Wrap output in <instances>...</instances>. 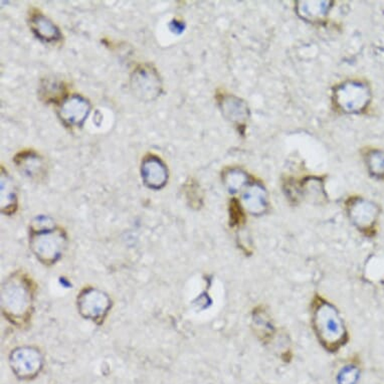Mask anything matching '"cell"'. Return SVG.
Returning <instances> with one entry per match:
<instances>
[{
    "instance_id": "13",
    "label": "cell",
    "mask_w": 384,
    "mask_h": 384,
    "mask_svg": "<svg viewBox=\"0 0 384 384\" xmlns=\"http://www.w3.org/2000/svg\"><path fill=\"white\" fill-rule=\"evenodd\" d=\"M242 201L247 212L253 217L265 215L269 208L268 193L260 183L249 184L242 195Z\"/></svg>"
},
{
    "instance_id": "18",
    "label": "cell",
    "mask_w": 384,
    "mask_h": 384,
    "mask_svg": "<svg viewBox=\"0 0 384 384\" xmlns=\"http://www.w3.org/2000/svg\"><path fill=\"white\" fill-rule=\"evenodd\" d=\"M301 194L311 203L322 204L327 201L324 184L318 177H308L301 186Z\"/></svg>"
},
{
    "instance_id": "10",
    "label": "cell",
    "mask_w": 384,
    "mask_h": 384,
    "mask_svg": "<svg viewBox=\"0 0 384 384\" xmlns=\"http://www.w3.org/2000/svg\"><path fill=\"white\" fill-rule=\"evenodd\" d=\"M141 174L146 185L152 190H161L168 181L167 166L154 154H147L143 158Z\"/></svg>"
},
{
    "instance_id": "20",
    "label": "cell",
    "mask_w": 384,
    "mask_h": 384,
    "mask_svg": "<svg viewBox=\"0 0 384 384\" xmlns=\"http://www.w3.org/2000/svg\"><path fill=\"white\" fill-rule=\"evenodd\" d=\"M222 183L228 192L237 193L249 185V175L240 168H228L222 172Z\"/></svg>"
},
{
    "instance_id": "21",
    "label": "cell",
    "mask_w": 384,
    "mask_h": 384,
    "mask_svg": "<svg viewBox=\"0 0 384 384\" xmlns=\"http://www.w3.org/2000/svg\"><path fill=\"white\" fill-rule=\"evenodd\" d=\"M183 190L186 201L190 203V208L199 210L203 204V195H202L199 184L194 179H188L184 184Z\"/></svg>"
},
{
    "instance_id": "19",
    "label": "cell",
    "mask_w": 384,
    "mask_h": 384,
    "mask_svg": "<svg viewBox=\"0 0 384 384\" xmlns=\"http://www.w3.org/2000/svg\"><path fill=\"white\" fill-rule=\"evenodd\" d=\"M40 96L49 104L64 102L67 99V87L64 82L57 80H46L40 87Z\"/></svg>"
},
{
    "instance_id": "9",
    "label": "cell",
    "mask_w": 384,
    "mask_h": 384,
    "mask_svg": "<svg viewBox=\"0 0 384 384\" xmlns=\"http://www.w3.org/2000/svg\"><path fill=\"white\" fill-rule=\"evenodd\" d=\"M91 105L89 101L81 95H72L60 105L58 117L69 127H81L89 115Z\"/></svg>"
},
{
    "instance_id": "1",
    "label": "cell",
    "mask_w": 384,
    "mask_h": 384,
    "mask_svg": "<svg viewBox=\"0 0 384 384\" xmlns=\"http://www.w3.org/2000/svg\"><path fill=\"white\" fill-rule=\"evenodd\" d=\"M35 290L33 278L22 272L13 274L2 285V314L13 325L22 327L31 320Z\"/></svg>"
},
{
    "instance_id": "15",
    "label": "cell",
    "mask_w": 384,
    "mask_h": 384,
    "mask_svg": "<svg viewBox=\"0 0 384 384\" xmlns=\"http://www.w3.org/2000/svg\"><path fill=\"white\" fill-rule=\"evenodd\" d=\"M0 186H1V212L6 215H11L17 210V197L15 184L8 172L1 167L0 170Z\"/></svg>"
},
{
    "instance_id": "11",
    "label": "cell",
    "mask_w": 384,
    "mask_h": 384,
    "mask_svg": "<svg viewBox=\"0 0 384 384\" xmlns=\"http://www.w3.org/2000/svg\"><path fill=\"white\" fill-rule=\"evenodd\" d=\"M15 163L20 172L31 179L40 181L48 173L46 161L33 150L20 151L15 155Z\"/></svg>"
},
{
    "instance_id": "17",
    "label": "cell",
    "mask_w": 384,
    "mask_h": 384,
    "mask_svg": "<svg viewBox=\"0 0 384 384\" xmlns=\"http://www.w3.org/2000/svg\"><path fill=\"white\" fill-rule=\"evenodd\" d=\"M332 8L331 1H298L297 12L308 22H317L326 17Z\"/></svg>"
},
{
    "instance_id": "12",
    "label": "cell",
    "mask_w": 384,
    "mask_h": 384,
    "mask_svg": "<svg viewBox=\"0 0 384 384\" xmlns=\"http://www.w3.org/2000/svg\"><path fill=\"white\" fill-rule=\"evenodd\" d=\"M29 26L35 37L46 42H56L62 39V33L55 24L37 8L29 12Z\"/></svg>"
},
{
    "instance_id": "8",
    "label": "cell",
    "mask_w": 384,
    "mask_h": 384,
    "mask_svg": "<svg viewBox=\"0 0 384 384\" xmlns=\"http://www.w3.org/2000/svg\"><path fill=\"white\" fill-rule=\"evenodd\" d=\"M10 363L17 376L29 379L37 376L42 370V357L35 348H19L11 353Z\"/></svg>"
},
{
    "instance_id": "14",
    "label": "cell",
    "mask_w": 384,
    "mask_h": 384,
    "mask_svg": "<svg viewBox=\"0 0 384 384\" xmlns=\"http://www.w3.org/2000/svg\"><path fill=\"white\" fill-rule=\"evenodd\" d=\"M222 115L228 121L237 125H244L249 118V107L244 101L233 95H219L217 97Z\"/></svg>"
},
{
    "instance_id": "23",
    "label": "cell",
    "mask_w": 384,
    "mask_h": 384,
    "mask_svg": "<svg viewBox=\"0 0 384 384\" xmlns=\"http://www.w3.org/2000/svg\"><path fill=\"white\" fill-rule=\"evenodd\" d=\"M246 222V215L242 210L240 202L237 199H231L230 203V224L231 228H240Z\"/></svg>"
},
{
    "instance_id": "5",
    "label": "cell",
    "mask_w": 384,
    "mask_h": 384,
    "mask_svg": "<svg viewBox=\"0 0 384 384\" xmlns=\"http://www.w3.org/2000/svg\"><path fill=\"white\" fill-rule=\"evenodd\" d=\"M132 93L143 102H152L162 93V81L152 65H140L130 78Z\"/></svg>"
},
{
    "instance_id": "6",
    "label": "cell",
    "mask_w": 384,
    "mask_h": 384,
    "mask_svg": "<svg viewBox=\"0 0 384 384\" xmlns=\"http://www.w3.org/2000/svg\"><path fill=\"white\" fill-rule=\"evenodd\" d=\"M346 210L352 224L366 235H372L378 221L381 208L374 201L352 197L346 203Z\"/></svg>"
},
{
    "instance_id": "3",
    "label": "cell",
    "mask_w": 384,
    "mask_h": 384,
    "mask_svg": "<svg viewBox=\"0 0 384 384\" xmlns=\"http://www.w3.org/2000/svg\"><path fill=\"white\" fill-rule=\"evenodd\" d=\"M67 233L62 228L46 226L31 228L29 246L37 259L51 266L62 257L67 247Z\"/></svg>"
},
{
    "instance_id": "7",
    "label": "cell",
    "mask_w": 384,
    "mask_h": 384,
    "mask_svg": "<svg viewBox=\"0 0 384 384\" xmlns=\"http://www.w3.org/2000/svg\"><path fill=\"white\" fill-rule=\"evenodd\" d=\"M78 308L85 318L94 321L97 324L104 322L111 308V300L106 294L94 288H86L78 297Z\"/></svg>"
},
{
    "instance_id": "16",
    "label": "cell",
    "mask_w": 384,
    "mask_h": 384,
    "mask_svg": "<svg viewBox=\"0 0 384 384\" xmlns=\"http://www.w3.org/2000/svg\"><path fill=\"white\" fill-rule=\"evenodd\" d=\"M253 329L265 344L269 343L275 335V326L271 316L264 307L256 308L253 311Z\"/></svg>"
},
{
    "instance_id": "2",
    "label": "cell",
    "mask_w": 384,
    "mask_h": 384,
    "mask_svg": "<svg viewBox=\"0 0 384 384\" xmlns=\"http://www.w3.org/2000/svg\"><path fill=\"white\" fill-rule=\"evenodd\" d=\"M312 326L320 344L331 353L338 352L349 340L337 308L319 295L312 302Z\"/></svg>"
},
{
    "instance_id": "4",
    "label": "cell",
    "mask_w": 384,
    "mask_h": 384,
    "mask_svg": "<svg viewBox=\"0 0 384 384\" xmlns=\"http://www.w3.org/2000/svg\"><path fill=\"white\" fill-rule=\"evenodd\" d=\"M370 99L369 87L357 81H348L334 90L335 104L345 113H360L369 105Z\"/></svg>"
},
{
    "instance_id": "24",
    "label": "cell",
    "mask_w": 384,
    "mask_h": 384,
    "mask_svg": "<svg viewBox=\"0 0 384 384\" xmlns=\"http://www.w3.org/2000/svg\"><path fill=\"white\" fill-rule=\"evenodd\" d=\"M360 378V369L356 365L345 366L338 374V384H356Z\"/></svg>"
},
{
    "instance_id": "22",
    "label": "cell",
    "mask_w": 384,
    "mask_h": 384,
    "mask_svg": "<svg viewBox=\"0 0 384 384\" xmlns=\"http://www.w3.org/2000/svg\"><path fill=\"white\" fill-rule=\"evenodd\" d=\"M368 170L372 176L376 178H384V152L374 150L366 157Z\"/></svg>"
}]
</instances>
